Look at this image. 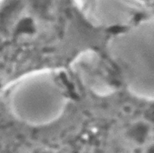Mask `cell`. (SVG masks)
I'll use <instances>...</instances> for the list:
<instances>
[{
    "mask_svg": "<svg viewBox=\"0 0 154 153\" xmlns=\"http://www.w3.org/2000/svg\"><path fill=\"white\" fill-rule=\"evenodd\" d=\"M69 98L50 69H35L11 82L2 103L13 119L32 128L47 126L60 118Z\"/></svg>",
    "mask_w": 154,
    "mask_h": 153,
    "instance_id": "1",
    "label": "cell"
},
{
    "mask_svg": "<svg viewBox=\"0 0 154 153\" xmlns=\"http://www.w3.org/2000/svg\"><path fill=\"white\" fill-rule=\"evenodd\" d=\"M78 5L87 21L97 27L126 29L148 17H139L145 11L144 3L140 2L85 1Z\"/></svg>",
    "mask_w": 154,
    "mask_h": 153,
    "instance_id": "2",
    "label": "cell"
},
{
    "mask_svg": "<svg viewBox=\"0 0 154 153\" xmlns=\"http://www.w3.org/2000/svg\"><path fill=\"white\" fill-rule=\"evenodd\" d=\"M72 68L82 83L93 93L107 96L116 91L109 72L97 52L88 50L81 53L73 60Z\"/></svg>",
    "mask_w": 154,
    "mask_h": 153,
    "instance_id": "3",
    "label": "cell"
}]
</instances>
